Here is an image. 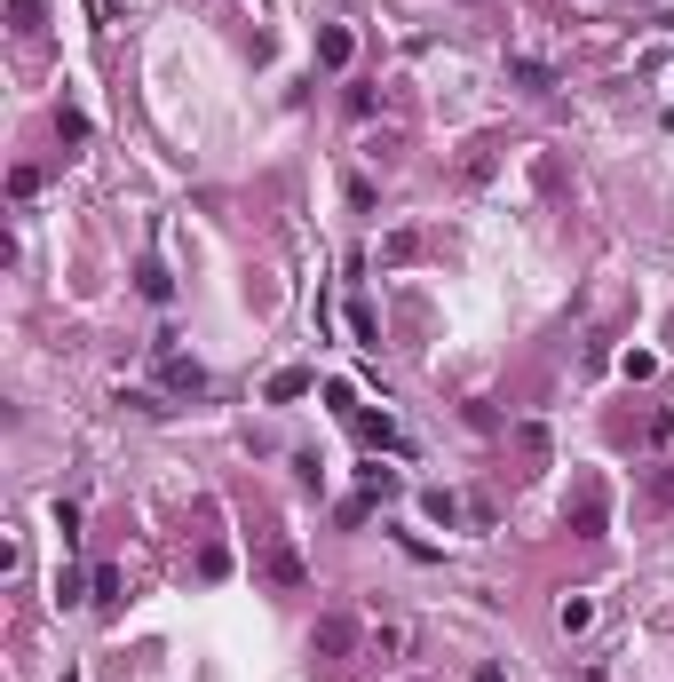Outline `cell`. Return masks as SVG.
<instances>
[{"mask_svg": "<svg viewBox=\"0 0 674 682\" xmlns=\"http://www.w3.org/2000/svg\"><path fill=\"white\" fill-rule=\"evenodd\" d=\"M254 556H262V579H270L278 595H302V587H310V564H302V548H294L286 532H262Z\"/></svg>", "mask_w": 674, "mask_h": 682, "instance_id": "obj_1", "label": "cell"}, {"mask_svg": "<svg viewBox=\"0 0 674 682\" xmlns=\"http://www.w3.org/2000/svg\"><path fill=\"white\" fill-rule=\"evenodd\" d=\"M349 651H357V619L349 611H326L310 627V659H349Z\"/></svg>", "mask_w": 674, "mask_h": 682, "instance_id": "obj_2", "label": "cell"}, {"mask_svg": "<svg viewBox=\"0 0 674 682\" xmlns=\"http://www.w3.org/2000/svg\"><path fill=\"white\" fill-rule=\"evenodd\" d=\"M563 516H571V532H579V540H603V476H579V492H571V508H563Z\"/></svg>", "mask_w": 674, "mask_h": 682, "instance_id": "obj_3", "label": "cell"}, {"mask_svg": "<svg viewBox=\"0 0 674 682\" xmlns=\"http://www.w3.org/2000/svg\"><path fill=\"white\" fill-rule=\"evenodd\" d=\"M310 389H318V373H310V365H286V373H270L262 397H270V405H294V397H310Z\"/></svg>", "mask_w": 674, "mask_h": 682, "instance_id": "obj_4", "label": "cell"}, {"mask_svg": "<svg viewBox=\"0 0 674 682\" xmlns=\"http://www.w3.org/2000/svg\"><path fill=\"white\" fill-rule=\"evenodd\" d=\"M349 56H357V32H349V24H326V32H318V64H326V72H341Z\"/></svg>", "mask_w": 674, "mask_h": 682, "instance_id": "obj_5", "label": "cell"}, {"mask_svg": "<svg viewBox=\"0 0 674 682\" xmlns=\"http://www.w3.org/2000/svg\"><path fill=\"white\" fill-rule=\"evenodd\" d=\"M349 429H357L365 445H381V453H397V421H389V413H349Z\"/></svg>", "mask_w": 674, "mask_h": 682, "instance_id": "obj_6", "label": "cell"}, {"mask_svg": "<svg viewBox=\"0 0 674 682\" xmlns=\"http://www.w3.org/2000/svg\"><path fill=\"white\" fill-rule=\"evenodd\" d=\"M357 500H397V468L365 460V468H357Z\"/></svg>", "mask_w": 674, "mask_h": 682, "instance_id": "obj_7", "label": "cell"}, {"mask_svg": "<svg viewBox=\"0 0 674 682\" xmlns=\"http://www.w3.org/2000/svg\"><path fill=\"white\" fill-rule=\"evenodd\" d=\"M159 373H167V389H207V373H199L191 357H175V349L159 357Z\"/></svg>", "mask_w": 674, "mask_h": 682, "instance_id": "obj_8", "label": "cell"}, {"mask_svg": "<svg viewBox=\"0 0 674 682\" xmlns=\"http://www.w3.org/2000/svg\"><path fill=\"white\" fill-rule=\"evenodd\" d=\"M643 508H659V516L674 508V468H651V484H643Z\"/></svg>", "mask_w": 674, "mask_h": 682, "instance_id": "obj_9", "label": "cell"}, {"mask_svg": "<svg viewBox=\"0 0 674 682\" xmlns=\"http://www.w3.org/2000/svg\"><path fill=\"white\" fill-rule=\"evenodd\" d=\"M556 619H563V635H579V627L595 619V603H587V595H563V603H556Z\"/></svg>", "mask_w": 674, "mask_h": 682, "instance_id": "obj_10", "label": "cell"}, {"mask_svg": "<svg viewBox=\"0 0 674 682\" xmlns=\"http://www.w3.org/2000/svg\"><path fill=\"white\" fill-rule=\"evenodd\" d=\"M516 80H524L532 96H548V88H556V72H548V64H532V56H516Z\"/></svg>", "mask_w": 674, "mask_h": 682, "instance_id": "obj_11", "label": "cell"}, {"mask_svg": "<svg viewBox=\"0 0 674 682\" xmlns=\"http://www.w3.org/2000/svg\"><path fill=\"white\" fill-rule=\"evenodd\" d=\"M421 254V230H397V238H381V262H413Z\"/></svg>", "mask_w": 674, "mask_h": 682, "instance_id": "obj_12", "label": "cell"}, {"mask_svg": "<svg viewBox=\"0 0 674 682\" xmlns=\"http://www.w3.org/2000/svg\"><path fill=\"white\" fill-rule=\"evenodd\" d=\"M421 508H429L437 524H460V500H452V492H421Z\"/></svg>", "mask_w": 674, "mask_h": 682, "instance_id": "obj_13", "label": "cell"}, {"mask_svg": "<svg viewBox=\"0 0 674 682\" xmlns=\"http://www.w3.org/2000/svg\"><path fill=\"white\" fill-rule=\"evenodd\" d=\"M96 611H119V571L112 564L96 571Z\"/></svg>", "mask_w": 674, "mask_h": 682, "instance_id": "obj_14", "label": "cell"}, {"mask_svg": "<svg viewBox=\"0 0 674 682\" xmlns=\"http://www.w3.org/2000/svg\"><path fill=\"white\" fill-rule=\"evenodd\" d=\"M143 294H151V302H167V294H175V278H167L159 262H143Z\"/></svg>", "mask_w": 674, "mask_h": 682, "instance_id": "obj_15", "label": "cell"}, {"mask_svg": "<svg viewBox=\"0 0 674 682\" xmlns=\"http://www.w3.org/2000/svg\"><path fill=\"white\" fill-rule=\"evenodd\" d=\"M8 16H16V32H40V0H8Z\"/></svg>", "mask_w": 674, "mask_h": 682, "instance_id": "obj_16", "label": "cell"}, {"mask_svg": "<svg viewBox=\"0 0 674 682\" xmlns=\"http://www.w3.org/2000/svg\"><path fill=\"white\" fill-rule=\"evenodd\" d=\"M476 682H508V675H500V667H476Z\"/></svg>", "mask_w": 674, "mask_h": 682, "instance_id": "obj_17", "label": "cell"}]
</instances>
